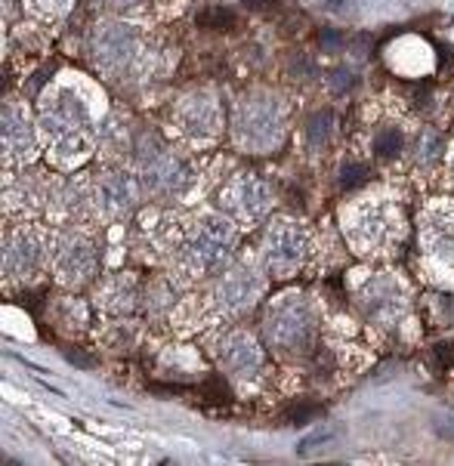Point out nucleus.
Wrapping results in <instances>:
<instances>
[{"instance_id": "nucleus-5", "label": "nucleus", "mask_w": 454, "mask_h": 466, "mask_svg": "<svg viewBox=\"0 0 454 466\" xmlns=\"http://www.w3.org/2000/svg\"><path fill=\"white\" fill-rule=\"evenodd\" d=\"M315 334V315L309 309L306 300L291 297L285 303H278L266 318V337L272 346L287 349V352H297L313 343Z\"/></svg>"}, {"instance_id": "nucleus-26", "label": "nucleus", "mask_w": 454, "mask_h": 466, "mask_svg": "<svg viewBox=\"0 0 454 466\" xmlns=\"http://www.w3.org/2000/svg\"><path fill=\"white\" fill-rule=\"evenodd\" d=\"M321 47H331V50H340V47H343L340 31H321Z\"/></svg>"}, {"instance_id": "nucleus-13", "label": "nucleus", "mask_w": 454, "mask_h": 466, "mask_svg": "<svg viewBox=\"0 0 454 466\" xmlns=\"http://www.w3.org/2000/svg\"><path fill=\"white\" fill-rule=\"evenodd\" d=\"M263 293V281L253 269H232L226 272L223 281L217 284V300L223 309L229 312H242L253 300Z\"/></svg>"}, {"instance_id": "nucleus-7", "label": "nucleus", "mask_w": 454, "mask_h": 466, "mask_svg": "<svg viewBox=\"0 0 454 466\" xmlns=\"http://www.w3.org/2000/svg\"><path fill=\"white\" fill-rule=\"evenodd\" d=\"M136 56V34L124 22H102L90 34V59L102 72H121Z\"/></svg>"}, {"instance_id": "nucleus-29", "label": "nucleus", "mask_w": 454, "mask_h": 466, "mask_svg": "<svg viewBox=\"0 0 454 466\" xmlns=\"http://www.w3.org/2000/svg\"><path fill=\"white\" fill-rule=\"evenodd\" d=\"M439 303H442L445 321H454V297H439Z\"/></svg>"}, {"instance_id": "nucleus-18", "label": "nucleus", "mask_w": 454, "mask_h": 466, "mask_svg": "<svg viewBox=\"0 0 454 466\" xmlns=\"http://www.w3.org/2000/svg\"><path fill=\"white\" fill-rule=\"evenodd\" d=\"M198 25L213 31H226L236 25V13H232L229 6H208V10L198 13Z\"/></svg>"}, {"instance_id": "nucleus-23", "label": "nucleus", "mask_w": 454, "mask_h": 466, "mask_svg": "<svg viewBox=\"0 0 454 466\" xmlns=\"http://www.w3.org/2000/svg\"><path fill=\"white\" fill-rule=\"evenodd\" d=\"M201 393H204V402H208V404H226V402H229V386H226L223 380H217V377L204 383Z\"/></svg>"}, {"instance_id": "nucleus-8", "label": "nucleus", "mask_w": 454, "mask_h": 466, "mask_svg": "<svg viewBox=\"0 0 454 466\" xmlns=\"http://www.w3.org/2000/svg\"><path fill=\"white\" fill-rule=\"evenodd\" d=\"M53 263H56V272L68 284H84L99 269V253H96V244L87 235H81V232H62L56 238Z\"/></svg>"}, {"instance_id": "nucleus-20", "label": "nucleus", "mask_w": 454, "mask_h": 466, "mask_svg": "<svg viewBox=\"0 0 454 466\" xmlns=\"http://www.w3.org/2000/svg\"><path fill=\"white\" fill-rule=\"evenodd\" d=\"M321 414V404L315 402H297L291 404V408L285 411V423H291V427H300V423H309L313 417Z\"/></svg>"}, {"instance_id": "nucleus-17", "label": "nucleus", "mask_w": 454, "mask_h": 466, "mask_svg": "<svg viewBox=\"0 0 454 466\" xmlns=\"http://www.w3.org/2000/svg\"><path fill=\"white\" fill-rule=\"evenodd\" d=\"M334 140V114L331 112H315L313 118L303 124V142H306L313 152H321L325 146H331Z\"/></svg>"}, {"instance_id": "nucleus-16", "label": "nucleus", "mask_w": 454, "mask_h": 466, "mask_svg": "<svg viewBox=\"0 0 454 466\" xmlns=\"http://www.w3.org/2000/svg\"><path fill=\"white\" fill-rule=\"evenodd\" d=\"M31 146H34V130L29 124V118L22 114V108L4 106V152L19 157L29 155Z\"/></svg>"}, {"instance_id": "nucleus-2", "label": "nucleus", "mask_w": 454, "mask_h": 466, "mask_svg": "<svg viewBox=\"0 0 454 466\" xmlns=\"http://www.w3.org/2000/svg\"><path fill=\"white\" fill-rule=\"evenodd\" d=\"M130 146H133V157L142 170V186H146V191H151V195H176V191L189 186L192 176L189 164L180 155L167 152L164 142L151 130L133 133Z\"/></svg>"}, {"instance_id": "nucleus-6", "label": "nucleus", "mask_w": 454, "mask_h": 466, "mask_svg": "<svg viewBox=\"0 0 454 466\" xmlns=\"http://www.w3.org/2000/svg\"><path fill=\"white\" fill-rule=\"evenodd\" d=\"M306 253H309V238L297 223L281 219V223L270 225L263 250L270 272H275V275H291V272H297L306 263Z\"/></svg>"}, {"instance_id": "nucleus-4", "label": "nucleus", "mask_w": 454, "mask_h": 466, "mask_svg": "<svg viewBox=\"0 0 454 466\" xmlns=\"http://www.w3.org/2000/svg\"><path fill=\"white\" fill-rule=\"evenodd\" d=\"M232 248H236V229L229 219L204 216L185 241V263L195 272H217L229 263Z\"/></svg>"}, {"instance_id": "nucleus-21", "label": "nucleus", "mask_w": 454, "mask_h": 466, "mask_svg": "<svg viewBox=\"0 0 454 466\" xmlns=\"http://www.w3.org/2000/svg\"><path fill=\"white\" fill-rule=\"evenodd\" d=\"M439 155H442V136H439V130H424L421 142H417V157L421 161H436Z\"/></svg>"}, {"instance_id": "nucleus-27", "label": "nucleus", "mask_w": 454, "mask_h": 466, "mask_svg": "<svg viewBox=\"0 0 454 466\" xmlns=\"http://www.w3.org/2000/svg\"><path fill=\"white\" fill-rule=\"evenodd\" d=\"M325 438H328V433L303 438V442H300V454H306V451H315V448H319V445H321V442H325Z\"/></svg>"}, {"instance_id": "nucleus-24", "label": "nucleus", "mask_w": 454, "mask_h": 466, "mask_svg": "<svg viewBox=\"0 0 454 466\" xmlns=\"http://www.w3.org/2000/svg\"><path fill=\"white\" fill-rule=\"evenodd\" d=\"M328 84H331L334 93H349L355 84V74L349 68H337V72H331V78H328Z\"/></svg>"}, {"instance_id": "nucleus-31", "label": "nucleus", "mask_w": 454, "mask_h": 466, "mask_svg": "<svg viewBox=\"0 0 454 466\" xmlns=\"http://www.w3.org/2000/svg\"><path fill=\"white\" fill-rule=\"evenodd\" d=\"M247 6H257V10H266V6H272V0H247Z\"/></svg>"}, {"instance_id": "nucleus-15", "label": "nucleus", "mask_w": 454, "mask_h": 466, "mask_svg": "<svg viewBox=\"0 0 454 466\" xmlns=\"http://www.w3.org/2000/svg\"><path fill=\"white\" fill-rule=\"evenodd\" d=\"M40 259V241L31 232H13L4 241V272L6 275H29Z\"/></svg>"}, {"instance_id": "nucleus-3", "label": "nucleus", "mask_w": 454, "mask_h": 466, "mask_svg": "<svg viewBox=\"0 0 454 466\" xmlns=\"http://www.w3.org/2000/svg\"><path fill=\"white\" fill-rule=\"evenodd\" d=\"M40 124L50 133L53 146L62 155L84 152L90 140V118H87L84 102L74 93H56L40 108Z\"/></svg>"}, {"instance_id": "nucleus-25", "label": "nucleus", "mask_w": 454, "mask_h": 466, "mask_svg": "<svg viewBox=\"0 0 454 466\" xmlns=\"http://www.w3.org/2000/svg\"><path fill=\"white\" fill-rule=\"evenodd\" d=\"M433 355H436L439 371H445V368L454 365V346H451V343H439V346L433 349Z\"/></svg>"}, {"instance_id": "nucleus-19", "label": "nucleus", "mask_w": 454, "mask_h": 466, "mask_svg": "<svg viewBox=\"0 0 454 466\" xmlns=\"http://www.w3.org/2000/svg\"><path fill=\"white\" fill-rule=\"evenodd\" d=\"M402 146H405V140H402V133H398L396 127L381 130L377 140H374V152L381 157H396L398 152H402Z\"/></svg>"}, {"instance_id": "nucleus-10", "label": "nucleus", "mask_w": 454, "mask_h": 466, "mask_svg": "<svg viewBox=\"0 0 454 466\" xmlns=\"http://www.w3.org/2000/svg\"><path fill=\"white\" fill-rule=\"evenodd\" d=\"M176 124L185 136H213L223 124V108H219V99L213 93H192L185 96L176 108Z\"/></svg>"}, {"instance_id": "nucleus-1", "label": "nucleus", "mask_w": 454, "mask_h": 466, "mask_svg": "<svg viewBox=\"0 0 454 466\" xmlns=\"http://www.w3.org/2000/svg\"><path fill=\"white\" fill-rule=\"evenodd\" d=\"M232 133L247 152H275L285 140V108L270 93H247L232 112Z\"/></svg>"}, {"instance_id": "nucleus-14", "label": "nucleus", "mask_w": 454, "mask_h": 466, "mask_svg": "<svg viewBox=\"0 0 454 466\" xmlns=\"http://www.w3.org/2000/svg\"><path fill=\"white\" fill-rule=\"evenodd\" d=\"M359 303H362L364 315L381 325V321H393L396 318L402 300H398V291H396V284L390 278H371L368 284L362 287Z\"/></svg>"}, {"instance_id": "nucleus-28", "label": "nucleus", "mask_w": 454, "mask_h": 466, "mask_svg": "<svg viewBox=\"0 0 454 466\" xmlns=\"http://www.w3.org/2000/svg\"><path fill=\"white\" fill-rule=\"evenodd\" d=\"M102 6H108V10H127V6H133L136 0H99Z\"/></svg>"}, {"instance_id": "nucleus-12", "label": "nucleus", "mask_w": 454, "mask_h": 466, "mask_svg": "<svg viewBox=\"0 0 454 466\" xmlns=\"http://www.w3.org/2000/svg\"><path fill=\"white\" fill-rule=\"evenodd\" d=\"M136 195H140V186H136L127 174H106L93 186V201L96 208H99V214L106 216L130 214L136 204Z\"/></svg>"}, {"instance_id": "nucleus-11", "label": "nucleus", "mask_w": 454, "mask_h": 466, "mask_svg": "<svg viewBox=\"0 0 454 466\" xmlns=\"http://www.w3.org/2000/svg\"><path fill=\"white\" fill-rule=\"evenodd\" d=\"M219 361L229 374L242 377V380H253L263 371V349L247 331H232L219 340Z\"/></svg>"}, {"instance_id": "nucleus-30", "label": "nucleus", "mask_w": 454, "mask_h": 466, "mask_svg": "<svg viewBox=\"0 0 454 466\" xmlns=\"http://www.w3.org/2000/svg\"><path fill=\"white\" fill-rule=\"evenodd\" d=\"M40 4L53 6V10H65V6H68V0H40Z\"/></svg>"}, {"instance_id": "nucleus-22", "label": "nucleus", "mask_w": 454, "mask_h": 466, "mask_svg": "<svg viewBox=\"0 0 454 466\" xmlns=\"http://www.w3.org/2000/svg\"><path fill=\"white\" fill-rule=\"evenodd\" d=\"M364 180H368V167H364V164H347V167L340 170V176H337V182H340L343 191L359 189Z\"/></svg>"}, {"instance_id": "nucleus-9", "label": "nucleus", "mask_w": 454, "mask_h": 466, "mask_svg": "<svg viewBox=\"0 0 454 466\" xmlns=\"http://www.w3.org/2000/svg\"><path fill=\"white\" fill-rule=\"evenodd\" d=\"M272 204V191L260 176L242 174L226 186L223 191V208L229 216L242 219V223H257V219L266 216Z\"/></svg>"}]
</instances>
